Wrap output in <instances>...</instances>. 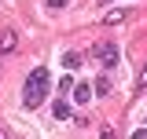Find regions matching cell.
Segmentation results:
<instances>
[{"label":"cell","instance_id":"obj_4","mask_svg":"<svg viewBox=\"0 0 147 139\" xmlns=\"http://www.w3.org/2000/svg\"><path fill=\"white\" fill-rule=\"evenodd\" d=\"M63 66H66V70H77V66H81V55H77V51H66V55H63Z\"/></svg>","mask_w":147,"mask_h":139},{"label":"cell","instance_id":"obj_3","mask_svg":"<svg viewBox=\"0 0 147 139\" xmlns=\"http://www.w3.org/2000/svg\"><path fill=\"white\" fill-rule=\"evenodd\" d=\"M52 114H55V121H63V117H70V106L63 103V99H55V106H52Z\"/></svg>","mask_w":147,"mask_h":139},{"label":"cell","instance_id":"obj_7","mask_svg":"<svg viewBox=\"0 0 147 139\" xmlns=\"http://www.w3.org/2000/svg\"><path fill=\"white\" fill-rule=\"evenodd\" d=\"M96 95H110V77H99L96 81Z\"/></svg>","mask_w":147,"mask_h":139},{"label":"cell","instance_id":"obj_5","mask_svg":"<svg viewBox=\"0 0 147 139\" xmlns=\"http://www.w3.org/2000/svg\"><path fill=\"white\" fill-rule=\"evenodd\" d=\"M88 95H92L88 84H77V88H74V99H77V103H88Z\"/></svg>","mask_w":147,"mask_h":139},{"label":"cell","instance_id":"obj_8","mask_svg":"<svg viewBox=\"0 0 147 139\" xmlns=\"http://www.w3.org/2000/svg\"><path fill=\"white\" fill-rule=\"evenodd\" d=\"M15 48V33H4V40H0V51H11Z\"/></svg>","mask_w":147,"mask_h":139},{"label":"cell","instance_id":"obj_10","mask_svg":"<svg viewBox=\"0 0 147 139\" xmlns=\"http://www.w3.org/2000/svg\"><path fill=\"white\" fill-rule=\"evenodd\" d=\"M132 139H147V128H136V132H132Z\"/></svg>","mask_w":147,"mask_h":139},{"label":"cell","instance_id":"obj_6","mask_svg":"<svg viewBox=\"0 0 147 139\" xmlns=\"http://www.w3.org/2000/svg\"><path fill=\"white\" fill-rule=\"evenodd\" d=\"M121 18H125V11H121V7H118V11H107V15H103V22H107V26H118V22H121Z\"/></svg>","mask_w":147,"mask_h":139},{"label":"cell","instance_id":"obj_1","mask_svg":"<svg viewBox=\"0 0 147 139\" xmlns=\"http://www.w3.org/2000/svg\"><path fill=\"white\" fill-rule=\"evenodd\" d=\"M48 88H52V73H48L44 66H37L33 73L26 77V88H22V103L30 106V110H33V106H40L44 99H48Z\"/></svg>","mask_w":147,"mask_h":139},{"label":"cell","instance_id":"obj_11","mask_svg":"<svg viewBox=\"0 0 147 139\" xmlns=\"http://www.w3.org/2000/svg\"><path fill=\"white\" fill-rule=\"evenodd\" d=\"M48 7H66V0H48Z\"/></svg>","mask_w":147,"mask_h":139},{"label":"cell","instance_id":"obj_12","mask_svg":"<svg viewBox=\"0 0 147 139\" xmlns=\"http://www.w3.org/2000/svg\"><path fill=\"white\" fill-rule=\"evenodd\" d=\"M0 139H7V132H4V128H0Z\"/></svg>","mask_w":147,"mask_h":139},{"label":"cell","instance_id":"obj_2","mask_svg":"<svg viewBox=\"0 0 147 139\" xmlns=\"http://www.w3.org/2000/svg\"><path fill=\"white\" fill-rule=\"evenodd\" d=\"M92 55L103 62V70H110V66H118V44L114 40H99L96 48H92Z\"/></svg>","mask_w":147,"mask_h":139},{"label":"cell","instance_id":"obj_9","mask_svg":"<svg viewBox=\"0 0 147 139\" xmlns=\"http://www.w3.org/2000/svg\"><path fill=\"white\" fill-rule=\"evenodd\" d=\"M136 88H140V92H147V66L140 70V81H136Z\"/></svg>","mask_w":147,"mask_h":139}]
</instances>
